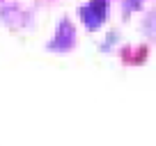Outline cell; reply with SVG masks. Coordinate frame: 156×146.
<instances>
[{
	"label": "cell",
	"mask_w": 156,
	"mask_h": 146,
	"mask_svg": "<svg viewBox=\"0 0 156 146\" xmlns=\"http://www.w3.org/2000/svg\"><path fill=\"white\" fill-rule=\"evenodd\" d=\"M106 14H108V2L106 0H92V2L83 9V21H85L87 28L94 30V28L101 25V21L106 18Z\"/></svg>",
	"instance_id": "obj_1"
}]
</instances>
